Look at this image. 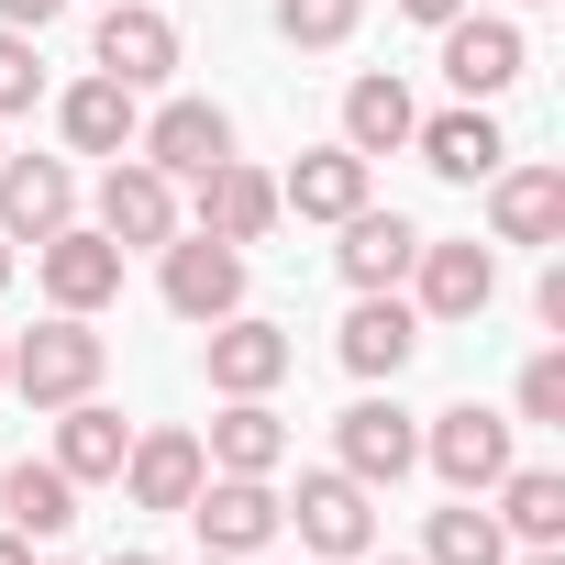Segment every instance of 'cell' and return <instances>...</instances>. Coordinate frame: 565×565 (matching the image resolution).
<instances>
[{"label":"cell","mask_w":565,"mask_h":565,"mask_svg":"<svg viewBox=\"0 0 565 565\" xmlns=\"http://www.w3.org/2000/svg\"><path fill=\"white\" fill-rule=\"evenodd\" d=\"M100 366H111V344L89 333V311H56V322H34V333L12 344V388H23L34 411L89 399V388H100Z\"/></svg>","instance_id":"6da1fadb"},{"label":"cell","mask_w":565,"mask_h":565,"mask_svg":"<svg viewBox=\"0 0 565 565\" xmlns=\"http://www.w3.org/2000/svg\"><path fill=\"white\" fill-rule=\"evenodd\" d=\"M289 532H300V554L355 565V554H377V488H366V477H344V466H311V477H300V499H289Z\"/></svg>","instance_id":"7a4b0ae2"},{"label":"cell","mask_w":565,"mask_h":565,"mask_svg":"<svg viewBox=\"0 0 565 565\" xmlns=\"http://www.w3.org/2000/svg\"><path fill=\"white\" fill-rule=\"evenodd\" d=\"M167 255V277H156V289H167V311L178 322H222V311H244V244H222V233H167L156 244Z\"/></svg>","instance_id":"3957f363"},{"label":"cell","mask_w":565,"mask_h":565,"mask_svg":"<svg viewBox=\"0 0 565 565\" xmlns=\"http://www.w3.org/2000/svg\"><path fill=\"white\" fill-rule=\"evenodd\" d=\"M422 466H433L455 499H488V488L510 477V422H499V411H477V399H466V411H433Z\"/></svg>","instance_id":"277c9868"},{"label":"cell","mask_w":565,"mask_h":565,"mask_svg":"<svg viewBox=\"0 0 565 565\" xmlns=\"http://www.w3.org/2000/svg\"><path fill=\"white\" fill-rule=\"evenodd\" d=\"M189 521L211 554H266L277 532H289V499H277L266 477H200L189 488Z\"/></svg>","instance_id":"5b68a950"},{"label":"cell","mask_w":565,"mask_h":565,"mask_svg":"<svg viewBox=\"0 0 565 565\" xmlns=\"http://www.w3.org/2000/svg\"><path fill=\"white\" fill-rule=\"evenodd\" d=\"M78 222V167L67 156H0V244H45Z\"/></svg>","instance_id":"8992f818"},{"label":"cell","mask_w":565,"mask_h":565,"mask_svg":"<svg viewBox=\"0 0 565 565\" xmlns=\"http://www.w3.org/2000/svg\"><path fill=\"white\" fill-rule=\"evenodd\" d=\"M34 277H45L56 311H100V300H122V244L100 222H67V233L34 244Z\"/></svg>","instance_id":"52a82bcc"},{"label":"cell","mask_w":565,"mask_h":565,"mask_svg":"<svg viewBox=\"0 0 565 565\" xmlns=\"http://www.w3.org/2000/svg\"><path fill=\"white\" fill-rule=\"evenodd\" d=\"M89 67H100V78H122V89H167V78H178V23L156 12V0H111Z\"/></svg>","instance_id":"ba28073f"},{"label":"cell","mask_w":565,"mask_h":565,"mask_svg":"<svg viewBox=\"0 0 565 565\" xmlns=\"http://www.w3.org/2000/svg\"><path fill=\"white\" fill-rule=\"evenodd\" d=\"M521 23H499V12H455L444 23V78H455V100H499V89H521Z\"/></svg>","instance_id":"9c48e42d"},{"label":"cell","mask_w":565,"mask_h":565,"mask_svg":"<svg viewBox=\"0 0 565 565\" xmlns=\"http://www.w3.org/2000/svg\"><path fill=\"white\" fill-rule=\"evenodd\" d=\"M100 233H111L122 255L167 244V233H178V178H156L145 156H111V167H100Z\"/></svg>","instance_id":"30bf717a"},{"label":"cell","mask_w":565,"mask_h":565,"mask_svg":"<svg viewBox=\"0 0 565 565\" xmlns=\"http://www.w3.org/2000/svg\"><path fill=\"white\" fill-rule=\"evenodd\" d=\"M189 211H200V233H222V244H266V233H277V178L244 167V156H222V167L189 178Z\"/></svg>","instance_id":"8fae6325"},{"label":"cell","mask_w":565,"mask_h":565,"mask_svg":"<svg viewBox=\"0 0 565 565\" xmlns=\"http://www.w3.org/2000/svg\"><path fill=\"white\" fill-rule=\"evenodd\" d=\"M411 277H422V322H477L488 300H499V255L488 244H433L422 233V255H411Z\"/></svg>","instance_id":"7c38bea8"},{"label":"cell","mask_w":565,"mask_h":565,"mask_svg":"<svg viewBox=\"0 0 565 565\" xmlns=\"http://www.w3.org/2000/svg\"><path fill=\"white\" fill-rule=\"evenodd\" d=\"M289 366H300V344L277 333V322H255V311H222L211 322V388L222 399H266Z\"/></svg>","instance_id":"4fadbf2b"},{"label":"cell","mask_w":565,"mask_h":565,"mask_svg":"<svg viewBox=\"0 0 565 565\" xmlns=\"http://www.w3.org/2000/svg\"><path fill=\"white\" fill-rule=\"evenodd\" d=\"M134 156H145L156 178H200V167L233 156V111H222V100H167V111L134 134Z\"/></svg>","instance_id":"5bb4252c"},{"label":"cell","mask_w":565,"mask_h":565,"mask_svg":"<svg viewBox=\"0 0 565 565\" xmlns=\"http://www.w3.org/2000/svg\"><path fill=\"white\" fill-rule=\"evenodd\" d=\"M333 444H344V477H366V488H399V477L422 466V422H411L399 399H355V411L333 422Z\"/></svg>","instance_id":"9a60e30c"},{"label":"cell","mask_w":565,"mask_h":565,"mask_svg":"<svg viewBox=\"0 0 565 565\" xmlns=\"http://www.w3.org/2000/svg\"><path fill=\"white\" fill-rule=\"evenodd\" d=\"M411 145H422V167H433V178H455V189H466V178H499V167H510V134H499V122H488L477 100H455V111L411 122Z\"/></svg>","instance_id":"2e32d148"},{"label":"cell","mask_w":565,"mask_h":565,"mask_svg":"<svg viewBox=\"0 0 565 565\" xmlns=\"http://www.w3.org/2000/svg\"><path fill=\"white\" fill-rule=\"evenodd\" d=\"M488 233L499 244H565V167H499L488 178Z\"/></svg>","instance_id":"e0dca14e"},{"label":"cell","mask_w":565,"mask_h":565,"mask_svg":"<svg viewBox=\"0 0 565 565\" xmlns=\"http://www.w3.org/2000/svg\"><path fill=\"white\" fill-rule=\"evenodd\" d=\"M422 355V311L399 300V289H355V311H344V366L355 377H399Z\"/></svg>","instance_id":"ac0fdd59"},{"label":"cell","mask_w":565,"mask_h":565,"mask_svg":"<svg viewBox=\"0 0 565 565\" xmlns=\"http://www.w3.org/2000/svg\"><path fill=\"white\" fill-rule=\"evenodd\" d=\"M333 233H344V244H333V266L355 277V289H399L411 255H422V222H399V211H377V200H366V211H344Z\"/></svg>","instance_id":"d6986e66"},{"label":"cell","mask_w":565,"mask_h":565,"mask_svg":"<svg viewBox=\"0 0 565 565\" xmlns=\"http://www.w3.org/2000/svg\"><path fill=\"white\" fill-rule=\"evenodd\" d=\"M200 466L211 477H277L289 466V422H277L266 399H222V422L200 433Z\"/></svg>","instance_id":"ffe728a7"},{"label":"cell","mask_w":565,"mask_h":565,"mask_svg":"<svg viewBox=\"0 0 565 565\" xmlns=\"http://www.w3.org/2000/svg\"><path fill=\"white\" fill-rule=\"evenodd\" d=\"M134 100H145V89H122V78H100V67H89V78L56 100V134H67L78 156H134V134H145V111H134Z\"/></svg>","instance_id":"44dd1931"},{"label":"cell","mask_w":565,"mask_h":565,"mask_svg":"<svg viewBox=\"0 0 565 565\" xmlns=\"http://www.w3.org/2000/svg\"><path fill=\"white\" fill-rule=\"evenodd\" d=\"M277 211H300V222H344V211H366V156H355V145H311L289 178H277Z\"/></svg>","instance_id":"7402d4cb"},{"label":"cell","mask_w":565,"mask_h":565,"mask_svg":"<svg viewBox=\"0 0 565 565\" xmlns=\"http://www.w3.org/2000/svg\"><path fill=\"white\" fill-rule=\"evenodd\" d=\"M200 477H211L200 466V433H134V455H122V499L134 510H189Z\"/></svg>","instance_id":"603a6c76"},{"label":"cell","mask_w":565,"mask_h":565,"mask_svg":"<svg viewBox=\"0 0 565 565\" xmlns=\"http://www.w3.org/2000/svg\"><path fill=\"white\" fill-rule=\"evenodd\" d=\"M122 455H134V422H122V411H100V388L56 411V466H67L78 488H100V477H122Z\"/></svg>","instance_id":"cb8c5ba5"},{"label":"cell","mask_w":565,"mask_h":565,"mask_svg":"<svg viewBox=\"0 0 565 565\" xmlns=\"http://www.w3.org/2000/svg\"><path fill=\"white\" fill-rule=\"evenodd\" d=\"M0 510H12V532H23V543H56V532L78 521V477H67L56 455H45V466L23 455L12 477H0Z\"/></svg>","instance_id":"d4e9b609"},{"label":"cell","mask_w":565,"mask_h":565,"mask_svg":"<svg viewBox=\"0 0 565 565\" xmlns=\"http://www.w3.org/2000/svg\"><path fill=\"white\" fill-rule=\"evenodd\" d=\"M411 122H422V100H411V78H355L344 89V145L377 167V156H399L411 145Z\"/></svg>","instance_id":"484cf974"},{"label":"cell","mask_w":565,"mask_h":565,"mask_svg":"<svg viewBox=\"0 0 565 565\" xmlns=\"http://www.w3.org/2000/svg\"><path fill=\"white\" fill-rule=\"evenodd\" d=\"M488 499H499V532L510 543H565V477L554 466H510Z\"/></svg>","instance_id":"4316f807"},{"label":"cell","mask_w":565,"mask_h":565,"mask_svg":"<svg viewBox=\"0 0 565 565\" xmlns=\"http://www.w3.org/2000/svg\"><path fill=\"white\" fill-rule=\"evenodd\" d=\"M422 565H510V532H499V510H477V499L433 510V532H422Z\"/></svg>","instance_id":"83f0119b"},{"label":"cell","mask_w":565,"mask_h":565,"mask_svg":"<svg viewBox=\"0 0 565 565\" xmlns=\"http://www.w3.org/2000/svg\"><path fill=\"white\" fill-rule=\"evenodd\" d=\"M366 23V0H277V34L289 45H344Z\"/></svg>","instance_id":"f1b7e54d"},{"label":"cell","mask_w":565,"mask_h":565,"mask_svg":"<svg viewBox=\"0 0 565 565\" xmlns=\"http://www.w3.org/2000/svg\"><path fill=\"white\" fill-rule=\"evenodd\" d=\"M45 100V56H34V34H12V23H0V122H12V111H34Z\"/></svg>","instance_id":"f546056e"},{"label":"cell","mask_w":565,"mask_h":565,"mask_svg":"<svg viewBox=\"0 0 565 565\" xmlns=\"http://www.w3.org/2000/svg\"><path fill=\"white\" fill-rule=\"evenodd\" d=\"M521 422H565V355H554V344L521 366Z\"/></svg>","instance_id":"4dcf8cb0"},{"label":"cell","mask_w":565,"mask_h":565,"mask_svg":"<svg viewBox=\"0 0 565 565\" xmlns=\"http://www.w3.org/2000/svg\"><path fill=\"white\" fill-rule=\"evenodd\" d=\"M56 12H67V0H0V23H12V34H45Z\"/></svg>","instance_id":"1f68e13d"},{"label":"cell","mask_w":565,"mask_h":565,"mask_svg":"<svg viewBox=\"0 0 565 565\" xmlns=\"http://www.w3.org/2000/svg\"><path fill=\"white\" fill-rule=\"evenodd\" d=\"M399 12H411V23H433V34H444V23H455V12H466V0H399Z\"/></svg>","instance_id":"d6a6232c"},{"label":"cell","mask_w":565,"mask_h":565,"mask_svg":"<svg viewBox=\"0 0 565 565\" xmlns=\"http://www.w3.org/2000/svg\"><path fill=\"white\" fill-rule=\"evenodd\" d=\"M0 565H34V543H23V532H12V521H0Z\"/></svg>","instance_id":"836d02e7"},{"label":"cell","mask_w":565,"mask_h":565,"mask_svg":"<svg viewBox=\"0 0 565 565\" xmlns=\"http://www.w3.org/2000/svg\"><path fill=\"white\" fill-rule=\"evenodd\" d=\"M521 565H565V554H554V543H532V554H521Z\"/></svg>","instance_id":"e575fe53"},{"label":"cell","mask_w":565,"mask_h":565,"mask_svg":"<svg viewBox=\"0 0 565 565\" xmlns=\"http://www.w3.org/2000/svg\"><path fill=\"white\" fill-rule=\"evenodd\" d=\"M0 289H12V244H0Z\"/></svg>","instance_id":"d590c367"},{"label":"cell","mask_w":565,"mask_h":565,"mask_svg":"<svg viewBox=\"0 0 565 565\" xmlns=\"http://www.w3.org/2000/svg\"><path fill=\"white\" fill-rule=\"evenodd\" d=\"M0 388H12V344H0Z\"/></svg>","instance_id":"8d00e7d4"},{"label":"cell","mask_w":565,"mask_h":565,"mask_svg":"<svg viewBox=\"0 0 565 565\" xmlns=\"http://www.w3.org/2000/svg\"><path fill=\"white\" fill-rule=\"evenodd\" d=\"M111 565H156V554H111Z\"/></svg>","instance_id":"74e56055"},{"label":"cell","mask_w":565,"mask_h":565,"mask_svg":"<svg viewBox=\"0 0 565 565\" xmlns=\"http://www.w3.org/2000/svg\"><path fill=\"white\" fill-rule=\"evenodd\" d=\"M200 565H244V554H200Z\"/></svg>","instance_id":"f35d334b"},{"label":"cell","mask_w":565,"mask_h":565,"mask_svg":"<svg viewBox=\"0 0 565 565\" xmlns=\"http://www.w3.org/2000/svg\"><path fill=\"white\" fill-rule=\"evenodd\" d=\"M377 565H422V554H377Z\"/></svg>","instance_id":"ab89813d"},{"label":"cell","mask_w":565,"mask_h":565,"mask_svg":"<svg viewBox=\"0 0 565 565\" xmlns=\"http://www.w3.org/2000/svg\"><path fill=\"white\" fill-rule=\"evenodd\" d=\"M300 565H322V554H300Z\"/></svg>","instance_id":"60d3db41"},{"label":"cell","mask_w":565,"mask_h":565,"mask_svg":"<svg viewBox=\"0 0 565 565\" xmlns=\"http://www.w3.org/2000/svg\"><path fill=\"white\" fill-rule=\"evenodd\" d=\"M532 12H543V0H532Z\"/></svg>","instance_id":"b9f144b4"},{"label":"cell","mask_w":565,"mask_h":565,"mask_svg":"<svg viewBox=\"0 0 565 565\" xmlns=\"http://www.w3.org/2000/svg\"><path fill=\"white\" fill-rule=\"evenodd\" d=\"M100 12H111V0H100Z\"/></svg>","instance_id":"7bdbcfd3"}]
</instances>
